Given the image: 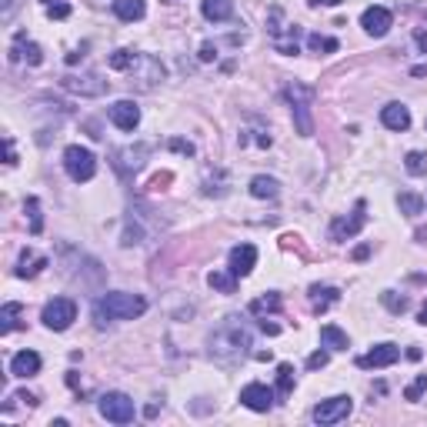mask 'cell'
<instances>
[{"instance_id":"cell-1","label":"cell","mask_w":427,"mask_h":427,"mask_svg":"<svg viewBox=\"0 0 427 427\" xmlns=\"http://www.w3.org/2000/svg\"><path fill=\"white\" fill-rule=\"evenodd\" d=\"M254 347V334L251 327L244 324V317H237V314H230L224 317V324L217 327L214 334H210V341H207V354L217 361V364H237V361H244Z\"/></svg>"},{"instance_id":"cell-2","label":"cell","mask_w":427,"mask_h":427,"mask_svg":"<svg viewBox=\"0 0 427 427\" xmlns=\"http://www.w3.org/2000/svg\"><path fill=\"white\" fill-rule=\"evenodd\" d=\"M147 310V301L141 294H127V291H110L103 294L101 301L94 304V317L97 324H107V321H134Z\"/></svg>"},{"instance_id":"cell-3","label":"cell","mask_w":427,"mask_h":427,"mask_svg":"<svg viewBox=\"0 0 427 427\" xmlns=\"http://www.w3.org/2000/svg\"><path fill=\"white\" fill-rule=\"evenodd\" d=\"M287 101H291V114H294V127L301 137H310L314 134V117H310V103H314V90L304 87V84H287Z\"/></svg>"},{"instance_id":"cell-4","label":"cell","mask_w":427,"mask_h":427,"mask_svg":"<svg viewBox=\"0 0 427 427\" xmlns=\"http://www.w3.org/2000/svg\"><path fill=\"white\" fill-rule=\"evenodd\" d=\"M64 171L71 174V180L84 184V180H90V177L97 174V157L87 151V147H80V144H71L64 151Z\"/></svg>"},{"instance_id":"cell-5","label":"cell","mask_w":427,"mask_h":427,"mask_svg":"<svg viewBox=\"0 0 427 427\" xmlns=\"http://www.w3.org/2000/svg\"><path fill=\"white\" fill-rule=\"evenodd\" d=\"M97 407H101V417H107L110 424H130V421L137 417L134 401H130L127 394H121V391H107Z\"/></svg>"},{"instance_id":"cell-6","label":"cell","mask_w":427,"mask_h":427,"mask_svg":"<svg viewBox=\"0 0 427 427\" xmlns=\"http://www.w3.org/2000/svg\"><path fill=\"white\" fill-rule=\"evenodd\" d=\"M40 321L51 327V330H67V327L77 321V304L71 301V297H53V301L44 304Z\"/></svg>"},{"instance_id":"cell-7","label":"cell","mask_w":427,"mask_h":427,"mask_svg":"<svg viewBox=\"0 0 427 427\" xmlns=\"http://www.w3.org/2000/svg\"><path fill=\"white\" fill-rule=\"evenodd\" d=\"M354 411V401L347 394H337V398H327L314 407V421L317 424H341V421H347V414Z\"/></svg>"},{"instance_id":"cell-8","label":"cell","mask_w":427,"mask_h":427,"mask_svg":"<svg viewBox=\"0 0 427 427\" xmlns=\"http://www.w3.org/2000/svg\"><path fill=\"white\" fill-rule=\"evenodd\" d=\"M367 204L357 201V207H354L351 217H337L334 224H330V241H351V237H357L361 230H364V224H367Z\"/></svg>"},{"instance_id":"cell-9","label":"cell","mask_w":427,"mask_h":427,"mask_svg":"<svg viewBox=\"0 0 427 427\" xmlns=\"http://www.w3.org/2000/svg\"><path fill=\"white\" fill-rule=\"evenodd\" d=\"M401 361V347L398 344H377L364 357H357V367H367V371H377V367H391Z\"/></svg>"},{"instance_id":"cell-10","label":"cell","mask_w":427,"mask_h":427,"mask_svg":"<svg viewBox=\"0 0 427 427\" xmlns=\"http://www.w3.org/2000/svg\"><path fill=\"white\" fill-rule=\"evenodd\" d=\"M241 404L257 411V414H267V411L274 407V391H271L267 384H247V387L241 391Z\"/></svg>"},{"instance_id":"cell-11","label":"cell","mask_w":427,"mask_h":427,"mask_svg":"<svg viewBox=\"0 0 427 427\" xmlns=\"http://www.w3.org/2000/svg\"><path fill=\"white\" fill-rule=\"evenodd\" d=\"M391 24H394V17H391V10H387V7H380V3L367 7V10L361 14V27H364L371 37H384V34L391 30Z\"/></svg>"},{"instance_id":"cell-12","label":"cell","mask_w":427,"mask_h":427,"mask_svg":"<svg viewBox=\"0 0 427 427\" xmlns=\"http://www.w3.org/2000/svg\"><path fill=\"white\" fill-rule=\"evenodd\" d=\"M107 117H110V124L121 127V130H134V127L141 124V107L134 101H117V103H110Z\"/></svg>"},{"instance_id":"cell-13","label":"cell","mask_w":427,"mask_h":427,"mask_svg":"<svg viewBox=\"0 0 427 427\" xmlns=\"http://www.w3.org/2000/svg\"><path fill=\"white\" fill-rule=\"evenodd\" d=\"M64 87L71 94H80V97H101L107 90V80H101L97 74H87V77H64Z\"/></svg>"},{"instance_id":"cell-14","label":"cell","mask_w":427,"mask_h":427,"mask_svg":"<svg viewBox=\"0 0 427 427\" xmlns=\"http://www.w3.org/2000/svg\"><path fill=\"white\" fill-rule=\"evenodd\" d=\"M254 264H257V247L254 244H237L234 251H230V274L234 277H247L254 271Z\"/></svg>"},{"instance_id":"cell-15","label":"cell","mask_w":427,"mask_h":427,"mask_svg":"<svg viewBox=\"0 0 427 427\" xmlns=\"http://www.w3.org/2000/svg\"><path fill=\"white\" fill-rule=\"evenodd\" d=\"M380 124L387 127V130H407L411 127V110L404 107V103H387V107H380Z\"/></svg>"},{"instance_id":"cell-16","label":"cell","mask_w":427,"mask_h":427,"mask_svg":"<svg viewBox=\"0 0 427 427\" xmlns=\"http://www.w3.org/2000/svg\"><path fill=\"white\" fill-rule=\"evenodd\" d=\"M10 374L14 377H34L40 374V354L37 351H21L10 357Z\"/></svg>"},{"instance_id":"cell-17","label":"cell","mask_w":427,"mask_h":427,"mask_svg":"<svg viewBox=\"0 0 427 427\" xmlns=\"http://www.w3.org/2000/svg\"><path fill=\"white\" fill-rule=\"evenodd\" d=\"M201 10L207 21L221 24V21H230V17H234V0H204Z\"/></svg>"},{"instance_id":"cell-18","label":"cell","mask_w":427,"mask_h":427,"mask_svg":"<svg viewBox=\"0 0 427 427\" xmlns=\"http://www.w3.org/2000/svg\"><path fill=\"white\" fill-rule=\"evenodd\" d=\"M321 344L330 347V351H347V347H351V337L337 324H324L321 327Z\"/></svg>"},{"instance_id":"cell-19","label":"cell","mask_w":427,"mask_h":427,"mask_svg":"<svg viewBox=\"0 0 427 427\" xmlns=\"http://www.w3.org/2000/svg\"><path fill=\"white\" fill-rule=\"evenodd\" d=\"M114 14L127 24H134V21H141L147 14V3L144 0H114Z\"/></svg>"},{"instance_id":"cell-20","label":"cell","mask_w":427,"mask_h":427,"mask_svg":"<svg viewBox=\"0 0 427 427\" xmlns=\"http://www.w3.org/2000/svg\"><path fill=\"white\" fill-rule=\"evenodd\" d=\"M251 194L257 201H274L277 194H280V184H277L274 177L257 174V177H251Z\"/></svg>"},{"instance_id":"cell-21","label":"cell","mask_w":427,"mask_h":427,"mask_svg":"<svg viewBox=\"0 0 427 427\" xmlns=\"http://www.w3.org/2000/svg\"><path fill=\"white\" fill-rule=\"evenodd\" d=\"M144 157H147V147H134V151H117L114 154V160H117V167L130 174V171H141L144 167Z\"/></svg>"},{"instance_id":"cell-22","label":"cell","mask_w":427,"mask_h":427,"mask_svg":"<svg viewBox=\"0 0 427 427\" xmlns=\"http://www.w3.org/2000/svg\"><path fill=\"white\" fill-rule=\"evenodd\" d=\"M337 301H341L337 287H321V284L310 287V304H314V310H327L330 304H337Z\"/></svg>"},{"instance_id":"cell-23","label":"cell","mask_w":427,"mask_h":427,"mask_svg":"<svg viewBox=\"0 0 427 427\" xmlns=\"http://www.w3.org/2000/svg\"><path fill=\"white\" fill-rule=\"evenodd\" d=\"M207 284H210L214 291H221V294H234V291H237V277L230 274V271H210V274H207Z\"/></svg>"},{"instance_id":"cell-24","label":"cell","mask_w":427,"mask_h":427,"mask_svg":"<svg viewBox=\"0 0 427 427\" xmlns=\"http://www.w3.org/2000/svg\"><path fill=\"white\" fill-rule=\"evenodd\" d=\"M24 314V304H17V301H10V304H3V310H0V334H10L14 327H17V317Z\"/></svg>"},{"instance_id":"cell-25","label":"cell","mask_w":427,"mask_h":427,"mask_svg":"<svg viewBox=\"0 0 427 427\" xmlns=\"http://www.w3.org/2000/svg\"><path fill=\"white\" fill-rule=\"evenodd\" d=\"M141 60V53L134 51H114L110 57H107V67L110 71H134V64Z\"/></svg>"},{"instance_id":"cell-26","label":"cell","mask_w":427,"mask_h":427,"mask_svg":"<svg viewBox=\"0 0 427 427\" xmlns=\"http://www.w3.org/2000/svg\"><path fill=\"white\" fill-rule=\"evenodd\" d=\"M47 267V257H34V254L27 251L21 257V267H17V277H37L40 271Z\"/></svg>"},{"instance_id":"cell-27","label":"cell","mask_w":427,"mask_h":427,"mask_svg":"<svg viewBox=\"0 0 427 427\" xmlns=\"http://www.w3.org/2000/svg\"><path fill=\"white\" fill-rule=\"evenodd\" d=\"M398 207H401V214H407V217H417V214H424V197L421 194H401Z\"/></svg>"},{"instance_id":"cell-28","label":"cell","mask_w":427,"mask_h":427,"mask_svg":"<svg viewBox=\"0 0 427 427\" xmlns=\"http://www.w3.org/2000/svg\"><path fill=\"white\" fill-rule=\"evenodd\" d=\"M291 391H294V367H291V364H280V367H277V394L287 398Z\"/></svg>"},{"instance_id":"cell-29","label":"cell","mask_w":427,"mask_h":427,"mask_svg":"<svg viewBox=\"0 0 427 427\" xmlns=\"http://www.w3.org/2000/svg\"><path fill=\"white\" fill-rule=\"evenodd\" d=\"M404 167H407V174L424 177V174H427V154H421V151H411L407 157H404Z\"/></svg>"},{"instance_id":"cell-30","label":"cell","mask_w":427,"mask_h":427,"mask_svg":"<svg viewBox=\"0 0 427 427\" xmlns=\"http://www.w3.org/2000/svg\"><path fill=\"white\" fill-rule=\"evenodd\" d=\"M24 210H27V217H30V234H40V230H44V217H40V201H37V197H27Z\"/></svg>"},{"instance_id":"cell-31","label":"cell","mask_w":427,"mask_h":427,"mask_svg":"<svg viewBox=\"0 0 427 427\" xmlns=\"http://www.w3.org/2000/svg\"><path fill=\"white\" fill-rule=\"evenodd\" d=\"M307 47H310V51L314 53H334L337 51V40H334V37H321V34H307Z\"/></svg>"},{"instance_id":"cell-32","label":"cell","mask_w":427,"mask_h":427,"mask_svg":"<svg viewBox=\"0 0 427 427\" xmlns=\"http://www.w3.org/2000/svg\"><path fill=\"white\" fill-rule=\"evenodd\" d=\"M380 304H384L391 314H404V310L411 307V301H407V297H398L394 291H384V294H380Z\"/></svg>"},{"instance_id":"cell-33","label":"cell","mask_w":427,"mask_h":427,"mask_svg":"<svg viewBox=\"0 0 427 427\" xmlns=\"http://www.w3.org/2000/svg\"><path fill=\"white\" fill-rule=\"evenodd\" d=\"M271 310H280V297H277V294L257 297V301L251 304V314H271Z\"/></svg>"},{"instance_id":"cell-34","label":"cell","mask_w":427,"mask_h":427,"mask_svg":"<svg viewBox=\"0 0 427 427\" xmlns=\"http://www.w3.org/2000/svg\"><path fill=\"white\" fill-rule=\"evenodd\" d=\"M424 391H427V374H417L411 384H407L404 398H407V401H421V398H424Z\"/></svg>"},{"instance_id":"cell-35","label":"cell","mask_w":427,"mask_h":427,"mask_svg":"<svg viewBox=\"0 0 427 427\" xmlns=\"http://www.w3.org/2000/svg\"><path fill=\"white\" fill-rule=\"evenodd\" d=\"M44 7H47V14L53 21H67L71 17V3L67 0H44Z\"/></svg>"},{"instance_id":"cell-36","label":"cell","mask_w":427,"mask_h":427,"mask_svg":"<svg viewBox=\"0 0 427 427\" xmlns=\"http://www.w3.org/2000/svg\"><path fill=\"white\" fill-rule=\"evenodd\" d=\"M327 361H330V354L327 351H314L307 357V367H310V371H321V367H327Z\"/></svg>"},{"instance_id":"cell-37","label":"cell","mask_w":427,"mask_h":427,"mask_svg":"<svg viewBox=\"0 0 427 427\" xmlns=\"http://www.w3.org/2000/svg\"><path fill=\"white\" fill-rule=\"evenodd\" d=\"M14 10H17V0H3V10H0V21H3V24H10Z\"/></svg>"},{"instance_id":"cell-38","label":"cell","mask_w":427,"mask_h":427,"mask_svg":"<svg viewBox=\"0 0 427 427\" xmlns=\"http://www.w3.org/2000/svg\"><path fill=\"white\" fill-rule=\"evenodd\" d=\"M214 57H217V47H214V44H201V60L204 64H210Z\"/></svg>"},{"instance_id":"cell-39","label":"cell","mask_w":427,"mask_h":427,"mask_svg":"<svg viewBox=\"0 0 427 427\" xmlns=\"http://www.w3.org/2000/svg\"><path fill=\"white\" fill-rule=\"evenodd\" d=\"M171 147H174V151H180V154H187V157H191V154H194V144H187V141H171Z\"/></svg>"},{"instance_id":"cell-40","label":"cell","mask_w":427,"mask_h":427,"mask_svg":"<svg viewBox=\"0 0 427 427\" xmlns=\"http://www.w3.org/2000/svg\"><path fill=\"white\" fill-rule=\"evenodd\" d=\"M3 147H7V164H17V154H14V141L10 137L3 141Z\"/></svg>"},{"instance_id":"cell-41","label":"cell","mask_w":427,"mask_h":427,"mask_svg":"<svg viewBox=\"0 0 427 427\" xmlns=\"http://www.w3.org/2000/svg\"><path fill=\"white\" fill-rule=\"evenodd\" d=\"M414 40H417V47L427 53V34H424V30H414Z\"/></svg>"},{"instance_id":"cell-42","label":"cell","mask_w":427,"mask_h":427,"mask_svg":"<svg viewBox=\"0 0 427 427\" xmlns=\"http://www.w3.org/2000/svg\"><path fill=\"white\" fill-rule=\"evenodd\" d=\"M310 7H337V3H344V0H307Z\"/></svg>"},{"instance_id":"cell-43","label":"cell","mask_w":427,"mask_h":427,"mask_svg":"<svg viewBox=\"0 0 427 427\" xmlns=\"http://www.w3.org/2000/svg\"><path fill=\"white\" fill-rule=\"evenodd\" d=\"M260 330H264V334H271V337H277V334H280V327H277V324H267V321H260Z\"/></svg>"},{"instance_id":"cell-44","label":"cell","mask_w":427,"mask_h":427,"mask_svg":"<svg viewBox=\"0 0 427 427\" xmlns=\"http://www.w3.org/2000/svg\"><path fill=\"white\" fill-rule=\"evenodd\" d=\"M367 254H371V247H367V244H361V247H357V251H354V260H364V257H367Z\"/></svg>"},{"instance_id":"cell-45","label":"cell","mask_w":427,"mask_h":427,"mask_svg":"<svg viewBox=\"0 0 427 427\" xmlns=\"http://www.w3.org/2000/svg\"><path fill=\"white\" fill-rule=\"evenodd\" d=\"M417 321H421V324H427V304H424V307H421V314H417Z\"/></svg>"}]
</instances>
